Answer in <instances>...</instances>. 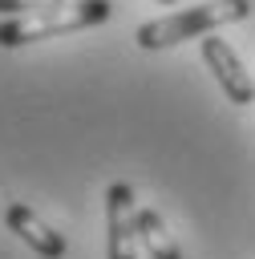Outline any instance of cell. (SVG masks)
Returning <instances> with one entry per match:
<instances>
[{"instance_id": "277c9868", "label": "cell", "mask_w": 255, "mask_h": 259, "mask_svg": "<svg viewBox=\"0 0 255 259\" xmlns=\"http://www.w3.org/2000/svg\"><path fill=\"white\" fill-rule=\"evenodd\" d=\"M202 61H206V69L215 73V81H219V89L227 93V101H235V105H251V101H255V81H251V73L243 69L239 53H235L223 36H202Z\"/></svg>"}, {"instance_id": "6da1fadb", "label": "cell", "mask_w": 255, "mask_h": 259, "mask_svg": "<svg viewBox=\"0 0 255 259\" xmlns=\"http://www.w3.org/2000/svg\"><path fill=\"white\" fill-rule=\"evenodd\" d=\"M247 16H251V0H206V4H194V8H182V12L138 24L134 40L154 53V49L182 45L190 36H210L215 28H227V24L247 20Z\"/></svg>"}, {"instance_id": "5b68a950", "label": "cell", "mask_w": 255, "mask_h": 259, "mask_svg": "<svg viewBox=\"0 0 255 259\" xmlns=\"http://www.w3.org/2000/svg\"><path fill=\"white\" fill-rule=\"evenodd\" d=\"M4 223H8V231H12L24 247H32L40 259H65V255H69L65 235H61V231H53V227L32 210V206H24V202H8Z\"/></svg>"}, {"instance_id": "3957f363", "label": "cell", "mask_w": 255, "mask_h": 259, "mask_svg": "<svg viewBox=\"0 0 255 259\" xmlns=\"http://www.w3.org/2000/svg\"><path fill=\"white\" fill-rule=\"evenodd\" d=\"M105 259H138V194L130 182L105 190Z\"/></svg>"}, {"instance_id": "ba28073f", "label": "cell", "mask_w": 255, "mask_h": 259, "mask_svg": "<svg viewBox=\"0 0 255 259\" xmlns=\"http://www.w3.org/2000/svg\"><path fill=\"white\" fill-rule=\"evenodd\" d=\"M158 4H178V0H158Z\"/></svg>"}, {"instance_id": "8992f818", "label": "cell", "mask_w": 255, "mask_h": 259, "mask_svg": "<svg viewBox=\"0 0 255 259\" xmlns=\"http://www.w3.org/2000/svg\"><path fill=\"white\" fill-rule=\"evenodd\" d=\"M138 243L150 251V259H182L174 235L166 231V223L154 206H138Z\"/></svg>"}, {"instance_id": "7a4b0ae2", "label": "cell", "mask_w": 255, "mask_h": 259, "mask_svg": "<svg viewBox=\"0 0 255 259\" xmlns=\"http://www.w3.org/2000/svg\"><path fill=\"white\" fill-rule=\"evenodd\" d=\"M113 12L109 0H77V4H61L49 12H32V16H12L0 20V49H20L45 36H65V32H81L93 24H105Z\"/></svg>"}, {"instance_id": "52a82bcc", "label": "cell", "mask_w": 255, "mask_h": 259, "mask_svg": "<svg viewBox=\"0 0 255 259\" xmlns=\"http://www.w3.org/2000/svg\"><path fill=\"white\" fill-rule=\"evenodd\" d=\"M65 0H0V16L12 20V16H32V12H49V8H61Z\"/></svg>"}]
</instances>
